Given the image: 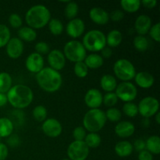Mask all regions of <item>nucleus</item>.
<instances>
[{"label": "nucleus", "mask_w": 160, "mask_h": 160, "mask_svg": "<svg viewBox=\"0 0 160 160\" xmlns=\"http://www.w3.org/2000/svg\"><path fill=\"white\" fill-rule=\"evenodd\" d=\"M6 96L9 104L18 109H23L29 106L34 98L32 90L24 84L12 86L7 92Z\"/></svg>", "instance_id": "f257e3e1"}, {"label": "nucleus", "mask_w": 160, "mask_h": 160, "mask_svg": "<svg viewBox=\"0 0 160 160\" xmlns=\"http://www.w3.org/2000/svg\"><path fill=\"white\" fill-rule=\"evenodd\" d=\"M38 84L45 92L52 93L59 90L62 86V78L59 71L50 67H45L36 75Z\"/></svg>", "instance_id": "f03ea898"}, {"label": "nucleus", "mask_w": 160, "mask_h": 160, "mask_svg": "<svg viewBox=\"0 0 160 160\" xmlns=\"http://www.w3.org/2000/svg\"><path fill=\"white\" fill-rule=\"evenodd\" d=\"M50 20L51 13L49 9L42 4L33 6L28 9L25 15L27 24L34 30L45 27Z\"/></svg>", "instance_id": "7ed1b4c3"}, {"label": "nucleus", "mask_w": 160, "mask_h": 160, "mask_svg": "<svg viewBox=\"0 0 160 160\" xmlns=\"http://www.w3.org/2000/svg\"><path fill=\"white\" fill-rule=\"evenodd\" d=\"M105 112L100 109H92L88 111L83 118V125L89 133H97L101 131L106 122Z\"/></svg>", "instance_id": "20e7f679"}, {"label": "nucleus", "mask_w": 160, "mask_h": 160, "mask_svg": "<svg viewBox=\"0 0 160 160\" xmlns=\"http://www.w3.org/2000/svg\"><path fill=\"white\" fill-rule=\"evenodd\" d=\"M83 45L86 50L90 52H98L106 47V35L98 30L88 31L83 38Z\"/></svg>", "instance_id": "39448f33"}, {"label": "nucleus", "mask_w": 160, "mask_h": 160, "mask_svg": "<svg viewBox=\"0 0 160 160\" xmlns=\"http://www.w3.org/2000/svg\"><path fill=\"white\" fill-rule=\"evenodd\" d=\"M86 49L81 42L72 40L67 42L63 48L65 58L73 62H83L86 58Z\"/></svg>", "instance_id": "423d86ee"}, {"label": "nucleus", "mask_w": 160, "mask_h": 160, "mask_svg": "<svg viewBox=\"0 0 160 160\" xmlns=\"http://www.w3.org/2000/svg\"><path fill=\"white\" fill-rule=\"evenodd\" d=\"M113 72L118 79L128 82L136 75L135 67L132 62L126 59H118L113 65Z\"/></svg>", "instance_id": "0eeeda50"}, {"label": "nucleus", "mask_w": 160, "mask_h": 160, "mask_svg": "<svg viewBox=\"0 0 160 160\" xmlns=\"http://www.w3.org/2000/svg\"><path fill=\"white\" fill-rule=\"evenodd\" d=\"M138 113L141 116L148 119L159 112V101L154 97H145L140 101L138 106Z\"/></svg>", "instance_id": "6e6552de"}, {"label": "nucleus", "mask_w": 160, "mask_h": 160, "mask_svg": "<svg viewBox=\"0 0 160 160\" xmlns=\"http://www.w3.org/2000/svg\"><path fill=\"white\" fill-rule=\"evenodd\" d=\"M116 95L118 99L125 102H131L137 97V88L131 82H122L116 88Z\"/></svg>", "instance_id": "1a4fd4ad"}, {"label": "nucleus", "mask_w": 160, "mask_h": 160, "mask_svg": "<svg viewBox=\"0 0 160 160\" xmlns=\"http://www.w3.org/2000/svg\"><path fill=\"white\" fill-rule=\"evenodd\" d=\"M89 155V148L84 142L74 141L67 148V156L70 160H85Z\"/></svg>", "instance_id": "9d476101"}, {"label": "nucleus", "mask_w": 160, "mask_h": 160, "mask_svg": "<svg viewBox=\"0 0 160 160\" xmlns=\"http://www.w3.org/2000/svg\"><path fill=\"white\" fill-rule=\"evenodd\" d=\"M44 134L49 138H57L62 134V128L60 122L54 118L46 119L42 125Z\"/></svg>", "instance_id": "9b49d317"}, {"label": "nucleus", "mask_w": 160, "mask_h": 160, "mask_svg": "<svg viewBox=\"0 0 160 160\" xmlns=\"http://www.w3.org/2000/svg\"><path fill=\"white\" fill-rule=\"evenodd\" d=\"M27 70L32 73H38L44 68V59L42 55L33 52L28 56L25 62Z\"/></svg>", "instance_id": "f8f14e48"}, {"label": "nucleus", "mask_w": 160, "mask_h": 160, "mask_svg": "<svg viewBox=\"0 0 160 160\" xmlns=\"http://www.w3.org/2000/svg\"><path fill=\"white\" fill-rule=\"evenodd\" d=\"M48 62L50 65V68L56 71H59L65 67L66 58L62 52L58 49H54L48 52Z\"/></svg>", "instance_id": "ddd939ff"}, {"label": "nucleus", "mask_w": 160, "mask_h": 160, "mask_svg": "<svg viewBox=\"0 0 160 160\" xmlns=\"http://www.w3.org/2000/svg\"><path fill=\"white\" fill-rule=\"evenodd\" d=\"M103 95L99 90L92 88L87 92L84 96V102L88 107L92 109H98L102 104Z\"/></svg>", "instance_id": "4468645a"}, {"label": "nucleus", "mask_w": 160, "mask_h": 160, "mask_svg": "<svg viewBox=\"0 0 160 160\" xmlns=\"http://www.w3.org/2000/svg\"><path fill=\"white\" fill-rule=\"evenodd\" d=\"M6 46V53L11 59H18L23 52V44L18 38H12L9 39Z\"/></svg>", "instance_id": "2eb2a0df"}, {"label": "nucleus", "mask_w": 160, "mask_h": 160, "mask_svg": "<svg viewBox=\"0 0 160 160\" xmlns=\"http://www.w3.org/2000/svg\"><path fill=\"white\" fill-rule=\"evenodd\" d=\"M85 30V25L81 19L74 18L70 20L67 25V33L70 37L78 38L82 35Z\"/></svg>", "instance_id": "dca6fc26"}, {"label": "nucleus", "mask_w": 160, "mask_h": 160, "mask_svg": "<svg viewBox=\"0 0 160 160\" xmlns=\"http://www.w3.org/2000/svg\"><path fill=\"white\" fill-rule=\"evenodd\" d=\"M89 17L94 23L98 25L106 24L109 20V14L107 11L99 7L92 8L89 12Z\"/></svg>", "instance_id": "f3484780"}, {"label": "nucleus", "mask_w": 160, "mask_h": 160, "mask_svg": "<svg viewBox=\"0 0 160 160\" xmlns=\"http://www.w3.org/2000/svg\"><path fill=\"white\" fill-rule=\"evenodd\" d=\"M152 27V20L148 16L140 15L137 17L134 23V28L139 35L144 36L148 34Z\"/></svg>", "instance_id": "a211bd4d"}, {"label": "nucleus", "mask_w": 160, "mask_h": 160, "mask_svg": "<svg viewBox=\"0 0 160 160\" xmlns=\"http://www.w3.org/2000/svg\"><path fill=\"white\" fill-rule=\"evenodd\" d=\"M114 131L118 137L126 138H129L134 134V131H135V127L131 122L121 121L117 123Z\"/></svg>", "instance_id": "6ab92c4d"}, {"label": "nucleus", "mask_w": 160, "mask_h": 160, "mask_svg": "<svg viewBox=\"0 0 160 160\" xmlns=\"http://www.w3.org/2000/svg\"><path fill=\"white\" fill-rule=\"evenodd\" d=\"M135 82L140 88L144 89H147L151 88L154 84L155 79L154 77L148 72H139L136 73L135 77Z\"/></svg>", "instance_id": "aec40b11"}, {"label": "nucleus", "mask_w": 160, "mask_h": 160, "mask_svg": "<svg viewBox=\"0 0 160 160\" xmlns=\"http://www.w3.org/2000/svg\"><path fill=\"white\" fill-rule=\"evenodd\" d=\"M133 145L128 141H122L115 145V152L119 157H128L133 152Z\"/></svg>", "instance_id": "412c9836"}, {"label": "nucleus", "mask_w": 160, "mask_h": 160, "mask_svg": "<svg viewBox=\"0 0 160 160\" xmlns=\"http://www.w3.org/2000/svg\"><path fill=\"white\" fill-rule=\"evenodd\" d=\"M100 86L102 89L106 92H112L117 86L116 78L110 74L103 75L100 80Z\"/></svg>", "instance_id": "4be33fe9"}, {"label": "nucleus", "mask_w": 160, "mask_h": 160, "mask_svg": "<svg viewBox=\"0 0 160 160\" xmlns=\"http://www.w3.org/2000/svg\"><path fill=\"white\" fill-rule=\"evenodd\" d=\"M14 124L7 117L0 118V138H8L13 131Z\"/></svg>", "instance_id": "5701e85b"}, {"label": "nucleus", "mask_w": 160, "mask_h": 160, "mask_svg": "<svg viewBox=\"0 0 160 160\" xmlns=\"http://www.w3.org/2000/svg\"><path fill=\"white\" fill-rule=\"evenodd\" d=\"M123 41V34L118 30H112L106 37V44L109 47L115 48L119 46Z\"/></svg>", "instance_id": "b1692460"}, {"label": "nucleus", "mask_w": 160, "mask_h": 160, "mask_svg": "<svg viewBox=\"0 0 160 160\" xmlns=\"http://www.w3.org/2000/svg\"><path fill=\"white\" fill-rule=\"evenodd\" d=\"M146 150L151 154L158 155L160 152V138L158 135H152L145 142Z\"/></svg>", "instance_id": "393cba45"}, {"label": "nucleus", "mask_w": 160, "mask_h": 160, "mask_svg": "<svg viewBox=\"0 0 160 160\" xmlns=\"http://www.w3.org/2000/svg\"><path fill=\"white\" fill-rule=\"evenodd\" d=\"M84 63L90 69H98L103 65V58L100 55L91 54L86 56L84 61Z\"/></svg>", "instance_id": "a878e982"}, {"label": "nucleus", "mask_w": 160, "mask_h": 160, "mask_svg": "<svg viewBox=\"0 0 160 160\" xmlns=\"http://www.w3.org/2000/svg\"><path fill=\"white\" fill-rule=\"evenodd\" d=\"M18 36L20 40L25 42H33L37 38V33L33 28L30 27H23L18 31Z\"/></svg>", "instance_id": "bb28decb"}, {"label": "nucleus", "mask_w": 160, "mask_h": 160, "mask_svg": "<svg viewBox=\"0 0 160 160\" xmlns=\"http://www.w3.org/2000/svg\"><path fill=\"white\" fill-rule=\"evenodd\" d=\"M12 78L6 72L0 73V93L6 94L12 88Z\"/></svg>", "instance_id": "cd10ccee"}, {"label": "nucleus", "mask_w": 160, "mask_h": 160, "mask_svg": "<svg viewBox=\"0 0 160 160\" xmlns=\"http://www.w3.org/2000/svg\"><path fill=\"white\" fill-rule=\"evenodd\" d=\"M120 6L127 12L133 13L137 12L141 6V1L139 0H122L120 1Z\"/></svg>", "instance_id": "c85d7f7f"}, {"label": "nucleus", "mask_w": 160, "mask_h": 160, "mask_svg": "<svg viewBox=\"0 0 160 160\" xmlns=\"http://www.w3.org/2000/svg\"><path fill=\"white\" fill-rule=\"evenodd\" d=\"M84 142L89 148H95L99 146L102 140L101 137L98 133H89V134H86Z\"/></svg>", "instance_id": "c756f323"}, {"label": "nucleus", "mask_w": 160, "mask_h": 160, "mask_svg": "<svg viewBox=\"0 0 160 160\" xmlns=\"http://www.w3.org/2000/svg\"><path fill=\"white\" fill-rule=\"evenodd\" d=\"M48 29L53 35H59L63 31V25L59 20L56 18L51 19L48 22Z\"/></svg>", "instance_id": "7c9ffc66"}, {"label": "nucleus", "mask_w": 160, "mask_h": 160, "mask_svg": "<svg viewBox=\"0 0 160 160\" xmlns=\"http://www.w3.org/2000/svg\"><path fill=\"white\" fill-rule=\"evenodd\" d=\"M78 5L74 2L68 1L67 6H66L65 9H64V13L67 18L69 20H73L77 17L78 12Z\"/></svg>", "instance_id": "2f4dec72"}, {"label": "nucleus", "mask_w": 160, "mask_h": 160, "mask_svg": "<svg viewBox=\"0 0 160 160\" xmlns=\"http://www.w3.org/2000/svg\"><path fill=\"white\" fill-rule=\"evenodd\" d=\"M33 117L38 122H44L47 119V109L44 106L39 105L34 107L33 109Z\"/></svg>", "instance_id": "473e14b6"}, {"label": "nucleus", "mask_w": 160, "mask_h": 160, "mask_svg": "<svg viewBox=\"0 0 160 160\" xmlns=\"http://www.w3.org/2000/svg\"><path fill=\"white\" fill-rule=\"evenodd\" d=\"M133 44L134 48L139 52H145L148 49V42L145 36L138 35L135 37L133 41Z\"/></svg>", "instance_id": "72a5a7b5"}, {"label": "nucleus", "mask_w": 160, "mask_h": 160, "mask_svg": "<svg viewBox=\"0 0 160 160\" xmlns=\"http://www.w3.org/2000/svg\"><path fill=\"white\" fill-rule=\"evenodd\" d=\"M10 31L4 24H0V48L6 46L10 39Z\"/></svg>", "instance_id": "f704fd0d"}, {"label": "nucleus", "mask_w": 160, "mask_h": 160, "mask_svg": "<svg viewBox=\"0 0 160 160\" xmlns=\"http://www.w3.org/2000/svg\"><path fill=\"white\" fill-rule=\"evenodd\" d=\"M123 112L126 116L129 117H134L138 114V106L132 102H126L123 106Z\"/></svg>", "instance_id": "c9c22d12"}, {"label": "nucleus", "mask_w": 160, "mask_h": 160, "mask_svg": "<svg viewBox=\"0 0 160 160\" xmlns=\"http://www.w3.org/2000/svg\"><path fill=\"white\" fill-rule=\"evenodd\" d=\"M74 73L78 78H84L88 73V68L84 63V61L83 62H76L74 65Z\"/></svg>", "instance_id": "e433bc0d"}, {"label": "nucleus", "mask_w": 160, "mask_h": 160, "mask_svg": "<svg viewBox=\"0 0 160 160\" xmlns=\"http://www.w3.org/2000/svg\"><path fill=\"white\" fill-rule=\"evenodd\" d=\"M105 115H106V120H109L112 122H117L121 119L122 112L117 108L112 107L109 108L105 112Z\"/></svg>", "instance_id": "4c0bfd02"}, {"label": "nucleus", "mask_w": 160, "mask_h": 160, "mask_svg": "<svg viewBox=\"0 0 160 160\" xmlns=\"http://www.w3.org/2000/svg\"><path fill=\"white\" fill-rule=\"evenodd\" d=\"M117 102H118V98L114 92H107L103 96L102 102L107 107L112 108L117 104Z\"/></svg>", "instance_id": "58836bf2"}, {"label": "nucleus", "mask_w": 160, "mask_h": 160, "mask_svg": "<svg viewBox=\"0 0 160 160\" xmlns=\"http://www.w3.org/2000/svg\"><path fill=\"white\" fill-rule=\"evenodd\" d=\"M73 136L75 141L83 142L86 137V130L84 129V127H77L73 130Z\"/></svg>", "instance_id": "ea45409f"}, {"label": "nucleus", "mask_w": 160, "mask_h": 160, "mask_svg": "<svg viewBox=\"0 0 160 160\" xmlns=\"http://www.w3.org/2000/svg\"><path fill=\"white\" fill-rule=\"evenodd\" d=\"M9 23L12 28H20L23 24V20L20 15L17 13H12L9 17Z\"/></svg>", "instance_id": "a19ab883"}, {"label": "nucleus", "mask_w": 160, "mask_h": 160, "mask_svg": "<svg viewBox=\"0 0 160 160\" xmlns=\"http://www.w3.org/2000/svg\"><path fill=\"white\" fill-rule=\"evenodd\" d=\"M148 32L153 40L156 42H160V23H156V24L152 26Z\"/></svg>", "instance_id": "79ce46f5"}, {"label": "nucleus", "mask_w": 160, "mask_h": 160, "mask_svg": "<svg viewBox=\"0 0 160 160\" xmlns=\"http://www.w3.org/2000/svg\"><path fill=\"white\" fill-rule=\"evenodd\" d=\"M36 50V52L38 53V54H47V53L49 52V46L48 45V44L45 42H38L35 45L34 47Z\"/></svg>", "instance_id": "37998d69"}, {"label": "nucleus", "mask_w": 160, "mask_h": 160, "mask_svg": "<svg viewBox=\"0 0 160 160\" xmlns=\"http://www.w3.org/2000/svg\"><path fill=\"white\" fill-rule=\"evenodd\" d=\"M123 17H124V13L123 12V11L120 10V9H116L111 12L109 15V19H111L112 21L118 22L123 20Z\"/></svg>", "instance_id": "c03bdc74"}, {"label": "nucleus", "mask_w": 160, "mask_h": 160, "mask_svg": "<svg viewBox=\"0 0 160 160\" xmlns=\"http://www.w3.org/2000/svg\"><path fill=\"white\" fill-rule=\"evenodd\" d=\"M133 148H135L136 151L138 152L144 151V150L146 149V147H145V142L144 140H142V139H137V140L134 142Z\"/></svg>", "instance_id": "a18cd8bd"}, {"label": "nucleus", "mask_w": 160, "mask_h": 160, "mask_svg": "<svg viewBox=\"0 0 160 160\" xmlns=\"http://www.w3.org/2000/svg\"><path fill=\"white\" fill-rule=\"evenodd\" d=\"M9 154V150L5 144L0 142V160H5Z\"/></svg>", "instance_id": "49530a36"}, {"label": "nucleus", "mask_w": 160, "mask_h": 160, "mask_svg": "<svg viewBox=\"0 0 160 160\" xmlns=\"http://www.w3.org/2000/svg\"><path fill=\"white\" fill-rule=\"evenodd\" d=\"M138 160H153L152 154H151L146 149L140 152L138 154Z\"/></svg>", "instance_id": "de8ad7c7"}, {"label": "nucleus", "mask_w": 160, "mask_h": 160, "mask_svg": "<svg viewBox=\"0 0 160 160\" xmlns=\"http://www.w3.org/2000/svg\"><path fill=\"white\" fill-rule=\"evenodd\" d=\"M7 142L10 146L15 147L20 144V139H19V137L17 135H12L11 134L10 136L8 137Z\"/></svg>", "instance_id": "09e8293b"}, {"label": "nucleus", "mask_w": 160, "mask_h": 160, "mask_svg": "<svg viewBox=\"0 0 160 160\" xmlns=\"http://www.w3.org/2000/svg\"><path fill=\"white\" fill-rule=\"evenodd\" d=\"M141 4L143 5L144 7L148 8V9H153L157 5L156 0H143L141 2Z\"/></svg>", "instance_id": "8fccbe9b"}, {"label": "nucleus", "mask_w": 160, "mask_h": 160, "mask_svg": "<svg viewBox=\"0 0 160 160\" xmlns=\"http://www.w3.org/2000/svg\"><path fill=\"white\" fill-rule=\"evenodd\" d=\"M102 52V57L105 58V59H108L110 58L112 55V51L109 47H105L103 49L101 50Z\"/></svg>", "instance_id": "3c124183"}, {"label": "nucleus", "mask_w": 160, "mask_h": 160, "mask_svg": "<svg viewBox=\"0 0 160 160\" xmlns=\"http://www.w3.org/2000/svg\"><path fill=\"white\" fill-rule=\"evenodd\" d=\"M7 102H8V100H7L6 94L0 93V107H2V106H6Z\"/></svg>", "instance_id": "603ef678"}, {"label": "nucleus", "mask_w": 160, "mask_h": 160, "mask_svg": "<svg viewBox=\"0 0 160 160\" xmlns=\"http://www.w3.org/2000/svg\"><path fill=\"white\" fill-rule=\"evenodd\" d=\"M155 116H156V117H155V118H156V123H157L158 124H159V123H160V114H159V112H158L157 113H156Z\"/></svg>", "instance_id": "864d4df0"}, {"label": "nucleus", "mask_w": 160, "mask_h": 160, "mask_svg": "<svg viewBox=\"0 0 160 160\" xmlns=\"http://www.w3.org/2000/svg\"><path fill=\"white\" fill-rule=\"evenodd\" d=\"M62 160H70V159H62Z\"/></svg>", "instance_id": "5fc2aeb1"}, {"label": "nucleus", "mask_w": 160, "mask_h": 160, "mask_svg": "<svg viewBox=\"0 0 160 160\" xmlns=\"http://www.w3.org/2000/svg\"><path fill=\"white\" fill-rule=\"evenodd\" d=\"M0 141H1V138H0Z\"/></svg>", "instance_id": "6e6d98bb"}]
</instances>
